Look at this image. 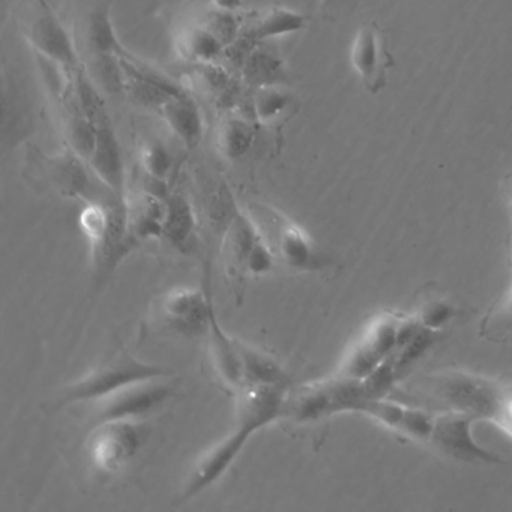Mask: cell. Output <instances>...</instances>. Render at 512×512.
Listing matches in <instances>:
<instances>
[{"label": "cell", "mask_w": 512, "mask_h": 512, "mask_svg": "<svg viewBox=\"0 0 512 512\" xmlns=\"http://www.w3.org/2000/svg\"><path fill=\"white\" fill-rule=\"evenodd\" d=\"M221 262L236 296L251 278L269 274L277 265L274 253L247 209L232 206L221 238Z\"/></svg>", "instance_id": "cell-1"}, {"label": "cell", "mask_w": 512, "mask_h": 512, "mask_svg": "<svg viewBox=\"0 0 512 512\" xmlns=\"http://www.w3.org/2000/svg\"><path fill=\"white\" fill-rule=\"evenodd\" d=\"M173 374L175 371L170 368L142 361L122 349L76 382L62 388L55 407L59 410L76 404H92L133 383L157 377H172Z\"/></svg>", "instance_id": "cell-2"}, {"label": "cell", "mask_w": 512, "mask_h": 512, "mask_svg": "<svg viewBox=\"0 0 512 512\" xmlns=\"http://www.w3.org/2000/svg\"><path fill=\"white\" fill-rule=\"evenodd\" d=\"M247 211L259 226L277 263L295 272H319L325 268L328 262L310 235L280 209L253 202Z\"/></svg>", "instance_id": "cell-3"}, {"label": "cell", "mask_w": 512, "mask_h": 512, "mask_svg": "<svg viewBox=\"0 0 512 512\" xmlns=\"http://www.w3.org/2000/svg\"><path fill=\"white\" fill-rule=\"evenodd\" d=\"M428 389L451 412L464 413L476 421L499 422L511 394L499 383L466 371H442L428 377Z\"/></svg>", "instance_id": "cell-4"}, {"label": "cell", "mask_w": 512, "mask_h": 512, "mask_svg": "<svg viewBox=\"0 0 512 512\" xmlns=\"http://www.w3.org/2000/svg\"><path fill=\"white\" fill-rule=\"evenodd\" d=\"M140 421L98 422L86 439V457L95 472L113 476L122 472L145 445Z\"/></svg>", "instance_id": "cell-5"}, {"label": "cell", "mask_w": 512, "mask_h": 512, "mask_svg": "<svg viewBox=\"0 0 512 512\" xmlns=\"http://www.w3.org/2000/svg\"><path fill=\"white\" fill-rule=\"evenodd\" d=\"M25 38L41 58L68 77L83 68L70 32L46 0H32L25 19Z\"/></svg>", "instance_id": "cell-6"}, {"label": "cell", "mask_w": 512, "mask_h": 512, "mask_svg": "<svg viewBox=\"0 0 512 512\" xmlns=\"http://www.w3.org/2000/svg\"><path fill=\"white\" fill-rule=\"evenodd\" d=\"M172 377L133 383L103 400L92 403L94 424L106 421H142L164 406L173 395Z\"/></svg>", "instance_id": "cell-7"}, {"label": "cell", "mask_w": 512, "mask_h": 512, "mask_svg": "<svg viewBox=\"0 0 512 512\" xmlns=\"http://www.w3.org/2000/svg\"><path fill=\"white\" fill-rule=\"evenodd\" d=\"M476 419L464 413L448 410L436 416L430 443L436 451L451 460L466 464H493L502 463V458L494 452L488 451L479 445L473 437V422Z\"/></svg>", "instance_id": "cell-8"}, {"label": "cell", "mask_w": 512, "mask_h": 512, "mask_svg": "<svg viewBox=\"0 0 512 512\" xmlns=\"http://www.w3.org/2000/svg\"><path fill=\"white\" fill-rule=\"evenodd\" d=\"M215 307L211 296L200 289H173L158 304V319L164 328L181 337L197 338L208 334Z\"/></svg>", "instance_id": "cell-9"}, {"label": "cell", "mask_w": 512, "mask_h": 512, "mask_svg": "<svg viewBox=\"0 0 512 512\" xmlns=\"http://www.w3.org/2000/svg\"><path fill=\"white\" fill-rule=\"evenodd\" d=\"M400 317L382 316L374 320L358 343L349 350L337 374L349 379L364 380L373 374L397 347Z\"/></svg>", "instance_id": "cell-10"}, {"label": "cell", "mask_w": 512, "mask_h": 512, "mask_svg": "<svg viewBox=\"0 0 512 512\" xmlns=\"http://www.w3.org/2000/svg\"><path fill=\"white\" fill-rule=\"evenodd\" d=\"M254 431L236 424L235 430L227 434L217 445L205 452L194 464L182 487L181 499L190 500L217 484L236 458L244 451Z\"/></svg>", "instance_id": "cell-11"}, {"label": "cell", "mask_w": 512, "mask_h": 512, "mask_svg": "<svg viewBox=\"0 0 512 512\" xmlns=\"http://www.w3.org/2000/svg\"><path fill=\"white\" fill-rule=\"evenodd\" d=\"M350 64L371 95L380 94L388 86V71L394 67V56L379 26L373 23L359 29L350 47Z\"/></svg>", "instance_id": "cell-12"}, {"label": "cell", "mask_w": 512, "mask_h": 512, "mask_svg": "<svg viewBox=\"0 0 512 512\" xmlns=\"http://www.w3.org/2000/svg\"><path fill=\"white\" fill-rule=\"evenodd\" d=\"M292 389L281 385H251L244 383L239 386L236 395L238 422L259 433L277 419L286 416L287 400Z\"/></svg>", "instance_id": "cell-13"}, {"label": "cell", "mask_w": 512, "mask_h": 512, "mask_svg": "<svg viewBox=\"0 0 512 512\" xmlns=\"http://www.w3.org/2000/svg\"><path fill=\"white\" fill-rule=\"evenodd\" d=\"M86 163L110 190L115 191L122 199H128L124 155L110 119L97 125V142Z\"/></svg>", "instance_id": "cell-14"}, {"label": "cell", "mask_w": 512, "mask_h": 512, "mask_svg": "<svg viewBox=\"0 0 512 512\" xmlns=\"http://www.w3.org/2000/svg\"><path fill=\"white\" fill-rule=\"evenodd\" d=\"M307 28L308 17L304 14L286 7H268L245 19L241 37L257 46L269 40L298 34Z\"/></svg>", "instance_id": "cell-15"}, {"label": "cell", "mask_w": 512, "mask_h": 512, "mask_svg": "<svg viewBox=\"0 0 512 512\" xmlns=\"http://www.w3.org/2000/svg\"><path fill=\"white\" fill-rule=\"evenodd\" d=\"M161 239L178 253H196L199 247V221L193 203L184 193H170L167 197Z\"/></svg>", "instance_id": "cell-16"}, {"label": "cell", "mask_w": 512, "mask_h": 512, "mask_svg": "<svg viewBox=\"0 0 512 512\" xmlns=\"http://www.w3.org/2000/svg\"><path fill=\"white\" fill-rule=\"evenodd\" d=\"M209 341V355L212 367L220 382L235 394L242 385V358L239 340L230 337L218 322L217 311L214 310L206 334Z\"/></svg>", "instance_id": "cell-17"}, {"label": "cell", "mask_w": 512, "mask_h": 512, "mask_svg": "<svg viewBox=\"0 0 512 512\" xmlns=\"http://www.w3.org/2000/svg\"><path fill=\"white\" fill-rule=\"evenodd\" d=\"M166 200L167 197L146 190L133 203L128 202V233L134 247L149 239L163 238Z\"/></svg>", "instance_id": "cell-18"}, {"label": "cell", "mask_w": 512, "mask_h": 512, "mask_svg": "<svg viewBox=\"0 0 512 512\" xmlns=\"http://www.w3.org/2000/svg\"><path fill=\"white\" fill-rule=\"evenodd\" d=\"M161 118L169 127L170 133L188 149L196 148L205 131L202 110L187 94L170 98L160 110Z\"/></svg>", "instance_id": "cell-19"}, {"label": "cell", "mask_w": 512, "mask_h": 512, "mask_svg": "<svg viewBox=\"0 0 512 512\" xmlns=\"http://www.w3.org/2000/svg\"><path fill=\"white\" fill-rule=\"evenodd\" d=\"M239 73L242 82L251 89L289 83V71L283 59L263 44H257L245 55L239 65Z\"/></svg>", "instance_id": "cell-20"}, {"label": "cell", "mask_w": 512, "mask_h": 512, "mask_svg": "<svg viewBox=\"0 0 512 512\" xmlns=\"http://www.w3.org/2000/svg\"><path fill=\"white\" fill-rule=\"evenodd\" d=\"M176 49L184 61L199 65L217 64V61L226 55L227 47L206 26L191 20L179 29L176 35Z\"/></svg>", "instance_id": "cell-21"}, {"label": "cell", "mask_w": 512, "mask_h": 512, "mask_svg": "<svg viewBox=\"0 0 512 512\" xmlns=\"http://www.w3.org/2000/svg\"><path fill=\"white\" fill-rule=\"evenodd\" d=\"M256 128L244 116L229 112L221 116L215 131V145L227 161H239L251 151Z\"/></svg>", "instance_id": "cell-22"}, {"label": "cell", "mask_w": 512, "mask_h": 512, "mask_svg": "<svg viewBox=\"0 0 512 512\" xmlns=\"http://www.w3.org/2000/svg\"><path fill=\"white\" fill-rule=\"evenodd\" d=\"M251 107L257 124L274 127L278 122L290 118L298 109V104L289 86L277 85L254 89Z\"/></svg>", "instance_id": "cell-23"}, {"label": "cell", "mask_w": 512, "mask_h": 512, "mask_svg": "<svg viewBox=\"0 0 512 512\" xmlns=\"http://www.w3.org/2000/svg\"><path fill=\"white\" fill-rule=\"evenodd\" d=\"M242 358V385L290 386V377L280 362L262 350L239 341Z\"/></svg>", "instance_id": "cell-24"}, {"label": "cell", "mask_w": 512, "mask_h": 512, "mask_svg": "<svg viewBox=\"0 0 512 512\" xmlns=\"http://www.w3.org/2000/svg\"><path fill=\"white\" fill-rule=\"evenodd\" d=\"M85 37L91 55H128L113 29L107 5H98L89 13Z\"/></svg>", "instance_id": "cell-25"}, {"label": "cell", "mask_w": 512, "mask_h": 512, "mask_svg": "<svg viewBox=\"0 0 512 512\" xmlns=\"http://www.w3.org/2000/svg\"><path fill=\"white\" fill-rule=\"evenodd\" d=\"M140 164L146 178L167 185L175 166V158L163 142L148 140L140 149Z\"/></svg>", "instance_id": "cell-26"}, {"label": "cell", "mask_w": 512, "mask_h": 512, "mask_svg": "<svg viewBox=\"0 0 512 512\" xmlns=\"http://www.w3.org/2000/svg\"><path fill=\"white\" fill-rule=\"evenodd\" d=\"M92 74L109 94H125V71L121 55H91Z\"/></svg>", "instance_id": "cell-27"}, {"label": "cell", "mask_w": 512, "mask_h": 512, "mask_svg": "<svg viewBox=\"0 0 512 512\" xmlns=\"http://www.w3.org/2000/svg\"><path fill=\"white\" fill-rule=\"evenodd\" d=\"M196 22L202 23L212 34L217 35L226 47L232 46L241 37L244 26L241 14L223 13L209 8H200Z\"/></svg>", "instance_id": "cell-28"}, {"label": "cell", "mask_w": 512, "mask_h": 512, "mask_svg": "<svg viewBox=\"0 0 512 512\" xmlns=\"http://www.w3.org/2000/svg\"><path fill=\"white\" fill-rule=\"evenodd\" d=\"M434 334L436 332L428 331L421 326V329L409 341L395 349V352L392 353V365H394L397 377L428 352V349L433 346Z\"/></svg>", "instance_id": "cell-29"}, {"label": "cell", "mask_w": 512, "mask_h": 512, "mask_svg": "<svg viewBox=\"0 0 512 512\" xmlns=\"http://www.w3.org/2000/svg\"><path fill=\"white\" fill-rule=\"evenodd\" d=\"M457 316V310L451 302L446 299H430L422 304L416 314V320L422 328L431 332L442 331Z\"/></svg>", "instance_id": "cell-30"}, {"label": "cell", "mask_w": 512, "mask_h": 512, "mask_svg": "<svg viewBox=\"0 0 512 512\" xmlns=\"http://www.w3.org/2000/svg\"><path fill=\"white\" fill-rule=\"evenodd\" d=\"M356 0H319V11L323 19L335 22L347 16L355 8Z\"/></svg>", "instance_id": "cell-31"}, {"label": "cell", "mask_w": 512, "mask_h": 512, "mask_svg": "<svg viewBox=\"0 0 512 512\" xmlns=\"http://www.w3.org/2000/svg\"><path fill=\"white\" fill-rule=\"evenodd\" d=\"M202 8L223 11V13L241 14L242 0H206Z\"/></svg>", "instance_id": "cell-32"}, {"label": "cell", "mask_w": 512, "mask_h": 512, "mask_svg": "<svg viewBox=\"0 0 512 512\" xmlns=\"http://www.w3.org/2000/svg\"><path fill=\"white\" fill-rule=\"evenodd\" d=\"M497 425H499L502 430H505L509 436H512V394L511 397L508 398V401H506L505 407H503L502 415H500Z\"/></svg>", "instance_id": "cell-33"}, {"label": "cell", "mask_w": 512, "mask_h": 512, "mask_svg": "<svg viewBox=\"0 0 512 512\" xmlns=\"http://www.w3.org/2000/svg\"><path fill=\"white\" fill-rule=\"evenodd\" d=\"M499 325L512 332V296L499 313Z\"/></svg>", "instance_id": "cell-34"}]
</instances>
